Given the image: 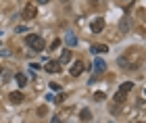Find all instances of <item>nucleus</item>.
<instances>
[{"label":"nucleus","instance_id":"22","mask_svg":"<svg viewBox=\"0 0 146 123\" xmlns=\"http://www.w3.org/2000/svg\"><path fill=\"white\" fill-rule=\"evenodd\" d=\"M0 73H2V67H0Z\"/></svg>","mask_w":146,"mask_h":123},{"label":"nucleus","instance_id":"11","mask_svg":"<svg viewBox=\"0 0 146 123\" xmlns=\"http://www.w3.org/2000/svg\"><path fill=\"white\" fill-rule=\"evenodd\" d=\"M125 98H127V94H125V92H121V90H119V92H117L115 96H113V102H117V104H121V102H123Z\"/></svg>","mask_w":146,"mask_h":123},{"label":"nucleus","instance_id":"13","mask_svg":"<svg viewBox=\"0 0 146 123\" xmlns=\"http://www.w3.org/2000/svg\"><path fill=\"white\" fill-rule=\"evenodd\" d=\"M15 79H17V83H19L21 88H25V86H27V77H25L23 73H17V75H15Z\"/></svg>","mask_w":146,"mask_h":123},{"label":"nucleus","instance_id":"17","mask_svg":"<svg viewBox=\"0 0 146 123\" xmlns=\"http://www.w3.org/2000/svg\"><path fill=\"white\" fill-rule=\"evenodd\" d=\"M58 44H61V40H54V42L50 44V48H52V50H56V48H58Z\"/></svg>","mask_w":146,"mask_h":123},{"label":"nucleus","instance_id":"18","mask_svg":"<svg viewBox=\"0 0 146 123\" xmlns=\"http://www.w3.org/2000/svg\"><path fill=\"white\" fill-rule=\"evenodd\" d=\"M94 98H96V100H104V94H102V92H96Z\"/></svg>","mask_w":146,"mask_h":123},{"label":"nucleus","instance_id":"19","mask_svg":"<svg viewBox=\"0 0 146 123\" xmlns=\"http://www.w3.org/2000/svg\"><path fill=\"white\" fill-rule=\"evenodd\" d=\"M50 123H63V121H61V119H58V117H54V119H52Z\"/></svg>","mask_w":146,"mask_h":123},{"label":"nucleus","instance_id":"3","mask_svg":"<svg viewBox=\"0 0 146 123\" xmlns=\"http://www.w3.org/2000/svg\"><path fill=\"white\" fill-rule=\"evenodd\" d=\"M92 69H94V73H96V75L104 73V71H107V63H104V59L96 56V59H94V65H92Z\"/></svg>","mask_w":146,"mask_h":123},{"label":"nucleus","instance_id":"9","mask_svg":"<svg viewBox=\"0 0 146 123\" xmlns=\"http://www.w3.org/2000/svg\"><path fill=\"white\" fill-rule=\"evenodd\" d=\"M65 44H67L69 48H75L77 46V36L75 34H67L65 36Z\"/></svg>","mask_w":146,"mask_h":123},{"label":"nucleus","instance_id":"12","mask_svg":"<svg viewBox=\"0 0 146 123\" xmlns=\"http://www.w3.org/2000/svg\"><path fill=\"white\" fill-rule=\"evenodd\" d=\"M131 88H134V83H131V81H123L121 86H119V90H121V92H125V94H129Z\"/></svg>","mask_w":146,"mask_h":123},{"label":"nucleus","instance_id":"20","mask_svg":"<svg viewBox=\"0 0 146 123\" xmlns=\"http://www.w3.org/2000/svg\"><path fill=\"white\" fill-rule=\"evenodd\" d=\"M36 2H40V4H46V2H50V0H36Z\"/></svg>","mask_w":146,"mask_h":123},{"label":"nucleus","instance_id":"5","mask_svg":"<svg viewBox=\"0 0 146 123\" xmlns=\"http://www.w3.org/2000/svg\"><path fill=\"white\" fill-rule=\"evenodd\" d=\"M90 29L94 31V34H100V31L104 29V19H102V17L94 19V21H92V25H90Z\"/></svg>","mask_w":146,"mask_h":123},{"label":"nucleus","instance_id":"6","mask_svg":"<svg viewBox=\"0 0 146 123\" xmlns=\"http://www.w3.org/2000/svg\"><path fill=\"white\" fill-rule=\"evenodd\" d=\"M44 69L48 71V73H58V71H61V63L58 61H46Z\"/></svg>","mask_w":146,"mask_h":123},{"label":"nucleus","instance_id":"14","mask_svg":"<svg viewBox=\"0 0 146 123\" xmlns=\"http://www.w3.org/2000/svg\"><path fill=\"white\" fill-rule=\"evenodd\" d=\"M79 117H82L84 121H90V119H92V113L88 111V108H84V111H82V113H79Z\"/></svg>","mask_w":146,"mask_h":123},{"label":"nucleus","instance_id":"1","mask_svg":"<svg viewBox=\"0 0 146 123\" xmlns=\"http://www.w3.org/2000/svg\"><path fill=\"white\" fill-rule=\"evenodd\" d=\"M25 42L34 50H44V40H42V36H38V34H27L25 36Z\"/></svg>","mask_w":146,"mask_h":123},{"label":"nucleus","instance_id":"21","mask_svg":"<svg viewBox=\"0 0 146 123\" xmlns=\"http://www.w3.org/2000/svg\"><path fill=\"white\" fill-rule=\"evenodd\" d=\"M123 2H125V4H131V2H134V0H123Z\"/></svg>","mask_w":146,"mask_h":123},{"label":"nucleus","instance_id":"10","mask_svg":"<svg viewBox=\"0 0 146 123\" xmlns=\"http://www.w3.org/2000/svg\"><path fill=\"white\" fill-rule=\"evenodd\" d=\"M58 63H61V67H63V65H67V63H71V50H63V54H61V59H58Z\"/></svg>","mask_w":146,"mask_h":123},{"label":"nucleus","instance_id":"4","mask_svg":"<svg viewBox=\"0 0 146 123\" xmlns=\"http://www.w3.org/2000/svg\"><path fill=\"white\" fill-rule=\"evenodd\" d=\"M84 71H86V69H84V63H82V61H75V63H73V65H71V69H69V73H71L73 77H79V75H82V73H84Z\"/></svg>","mask_w":146,"mask_h":123},{"label":"nucleus","instance_id":"15","mask_svg":"<svg viewBox=\"0 0 146 123\" xmlns=\"http://www.w3.org/2000/svg\"><path fill=\"white\" fill-rule=\"evenodd\" d=\"M119 29H121V31H127V29H129V21H127V19H123V21H121Z\"/></svg>","mask_w":146,"mask_h":123},{"label":"nucleus","instance_id":"2","mask_svg":"<svg viewBox=\"0 0 146 123\" xmlns=\"http://www.w3.org/2000/svg\"><path fill=\"white\" fill-rule=\"evenodd\" d=\"M36 15H38V9H36L34 4H25V6H23L21 17L25 19V21H29V19H36Z\"/></svg>","mask_w":146,"mask_h":123},{"label":"nucleus","instance_id":"8","mask_svg":"<svg viewBox=\"0 0 146 123\" xmlns=\"http://www.w3.org/2000/svg\"><path fill=\"white\" fill-rule=\"evenodd\" d=\"M9 100L13 102V104H21V102L25 100V98H23V92H11V94H9Z\"/></svg>","mask_w":146,"mask_h":123},{"label":"nucleus","instance_id":"7","mask_svg":"<svg viewBox=\"0 0 146 123\" xmlns=\"http://www.w3.org/2000/svg\"><path fill=\"white\" fill-rule=\"evenodd\" d=\"M90 52L92 54H104V52H109V46L107 44H92V48H90Z\"/></svg>","mask_w":146,"mask_h":123},{"label":"nucleus","instance_id":"16","mask_svg":"<svg viewBox=\"0 0 146 123\" xmlns=\"http://www.w3.org/2000/svg\"><path fill=\"white\" fill-rule=\"evenodd\" d=\"M50 90H54V92H56V90H61V86H58L56 81H52V83H50Z\"/></svg>","mask_w":146,"mask_h":123}]
</instances>
